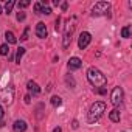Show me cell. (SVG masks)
<instances>
[{
  "mask_svg": "<svg viewBox=\"0 0 132 132\" xmlns=\"http://www.w3.org/2000/svg\"><path fill=\"white\" fill-rule=\"evenodd\" d=\"M87 79L93 87H104L107 84L106 75H103V72H100L96 67H90L87 70Z\"/></svg>",
  "mask_w": 132,
  "mask_h": 132,
  "instance_id": "obj_1",
  "label": "cell"
},
{
  "mask_svg": "<svg viewBox=\"0 0 132 132\" xmlns=\"http://www.w3.org/2000/svg\"><path fill=\"white\" fill-rule=\"evenodd\" d=\"M104 112H106V103H104V101H95V103L90 106V109H89L87 121H89V123L98 121V120L103 117Z\"/></svg>",
  "mask_w": 132,
  "mask_h": 132,
  "instance_id": "obj_2",
  "label": "cell"
},
{
  "mask_svg": "<svg viewBox=\"0 0 132 132\" xmlns=\"http://www.w3.org/2000/svg\"><path fill=\"white\" fill-rule=\"evenodd\" d=\"M110 10V3L107 2H96L92 8V16H103V14H107Z\"/></svg>",
  "mask_w": 132,
  "mask_h": 132,
  "instance_id": "obj_3",
  "label": "cell"
},
{
  "mask_svg": "<svg viewBox=\"0 0 132 132\" xmlns=\"http://www.w3.org/2000/svg\"><path fill=\"white\" fill-rule=\"evenodd\" d=\"M110 103H112L115 107H118V106L123 103V89H121V87H115V89L112 90V95H110Z\"/></svg>",
  "mask_w": 132,
  "mask_h": 132,
  "instance_id": "obj_4",
  "label": "cell"
},
{
  "mask_svg": "<svg viewBox=\"0 0 132 132\" xmlns=\"http://www.w3.org/2000/svg\"><path fill=\"white\" fill-rule=\"evenodd\" d=\"M73 31H75V25L73 23H67V30H65V34H64V42H62V47L67 48L72 42V36H73Z\"/></svg>",
  "mask_w": 132,
  "mask_h": 132,
  "instance_id": "obj_5",
  "label": "cell"
},
{
  "mask_svg": "<svg viewBox=\"0 0 132 132\" xmlns=\"http://www.w3.org/2000/svg\"><path fill=\"white\" fill-rule=\"evenodd\" d=\"M90 40H92V34H90V33H87V31H84V33H81V36H79L78 47H79L81 50H84V48H87V47H89Z\"/></svg>",
  "mask_w": 132,
  "mask_h": 132,
  "instance_id": "obj_6",
  "label": "cell"
},
{
  "mask_svg": "<svg viewBox=\"0 0 132 132\" xmlns=\"http://www.w3.org/2000/svg\"><path fill=\"white\" fill-rule=\"evenodd\" d=\"M13 98H14V89H13V86H8V89L2 90V100H3V103L11 104Z\"/></svg>",
  "mask_w": 132,
  "mask_h": 132,
  "instance_id": "obj_7",
  "label": "cell"
},
{
  "mask_svg": "<svg viewBox=\"0 0 132 132\" xmlns=\"http://www.w3.org/2000/svg\"><path fill=\"white\" fill-rule=\"evenodd\" d=\"M47 34H48V31H47V25H45L44 22H39V23L36 25V36L40 37V39H45Z\"/></svg>",
  "mask_w": 132,
  "mask_h": 132,
  "instance_id": "obj_8",
  "label": "cell"
},
{
  "mask_svg": "<svg viewBox=\"0 0 132 132\" xmlns=\"http://www.w3.org/2000/svg\"><path fill=\"white\" fill-rule=\"evenodd\" d=\"M13 129H14V132H25V130H27V121H23V120H16L14 124H13Z\"/></svg>",
  "mask_w": 132,
  "mask_h": 132,
  "instance_id": "obj_9",
  "label": "cell"
},
{
  "mask_svg": "<svg viewBox=\"0 0 132 132\" xmlns=\"http://www.w3.org/2000/svg\"><path fill=\"white\" fill-rule=\"evenodd\" d=\"M81 65H82V61L79 57H70V61H69V69L70 70H78Z\"/></svg>",
  "mask_w": 132,
  "mask_h": 132,
  "instance_id": "obj_10",
  "label": "cell"
},
{
  "mask_svg": "<svg viewBox=\"0 0 132 132\" xmlns=\"http://www.w3.org/2000/svg\"><path fill=\"white\" fill-rule=\"evenodd\" d=\"M27 87H28V90H30L33 95H39V93H40V87H39L34 81H28V82H27Z\"/></svg>",
  "mask_w": 132,
  "mask_h": 132,
  "instance_id": "obj_11",
  "label": "cell"
},
{
  "mask_svg": "<svg viewBox=\"0 0 132 132\" xmlns=\"http://www.w3.org/2000/svg\"><path fill=\"white\" fill-rule=\"evenodd\" d=\"M109 118H110V121L118 123V121H120V110H118V109H113V110L109 113Z\"/></svg>",
  "mask_w": 132,
  "mask_h": 132,
  "instance_id": "obj_12",
  "label": "cell"
},
{
  "mask_svg": "<svg viewBox=\"0 0 132 132\" xmlns=\"http://www.w3.org/2000/svg\"><path fill=\"white\" fill-rule=\"evenodd\" d=\"M5 39H6V42H8V44H16V42H17L16 36H14L11 31H6V33H5Z\"/></svg>",
  "mask_w": 132,
  "mask_h": 132,
  "instance_id": "obj_13",
  "label": "cell"
},
{
  "mask_svg": "<svg viewBox=\"0 0 132 132\" xmlns=\"http://www.w3.org/2000/svg\"><path fill=\"white\" fill-rule=\"evenodd\" d=\"M23 54H25V48H23V47H19L17 51H16V62H17V64H20V59H22Z\"/></svg>",
  "mask_w": 132,
  "mask_h": 132,
  "instance_id": "obj_14",
  "label": "cell"
},
{
  "mask_svg": "<svg viewBox=\"0 0 132 132\" xmlns=\"http://www.w3.org/2000/svg\"><path fill=\"white\" fill-rule=\"evenodd\" d=\"M14 5H16V2H14V0H10V2H8V3L5 5V11H6V13L10 14V13L13 11V8H14Z\"/></svg>",
  "mask_w": 132,
  "mask_h": 132,
  "instance_id": "obj_15",
  "label": "cell"
},
{
  "mask_svg": "<svg viewBox=\"0 0 132 132\" xmlns=\"http://www.w3.org/2000/svg\"><path fill=\"white\" fill-rule=\"evenodd\" d=\"M51 104H53L54 107H59V106L62 104V100H61V96H53V98H51Z\"/></svg>",
  "mask_w": 132,
  "mask_h": 132,
  "instance_id": "obj_16",
  "label": "cell"
},
{
  "mask_svg": "<svg viewBox=\"0 0 132 132\" xmlns=\"http://www.w3.org/2000/svg\"><path fill=\"white\" fill-rule=\"evenodd\" d=\"M8 53H10V47H8V44H3L2 47H0V54L8 56Z\"/></svg>",
  "mask_w": 132,
  "mask_h": 132,
  "instance_id": "obj_17",
  "label": "cell"
},
{
  "mask_svg": "<svg viewBox=\"0 0 132 132\" xmlns=\"http://www.w3.org/2000/svg\"><path fill=\"white\" fill-rule=\"evenodd\" d=\"M121 36H123V37H129V36H130V27H129V25L121 30Z\"/></svg>",
  "mask_w": 132,
  "mask_h": 132,
  "instance_id": "obj_18",
  "label": "cell"
},
{
  "mask_svg": "<svg viewBox=\"0 0 132 132\" xmlns=\"http://www.w3.org/2000/svg\"><path fill=\"white\" fill-rule=\"evenodd\" d=\"M65 82H67V84H69V86H70L72 89L75 87V79H73V78H72L70 75H67V76H65Z\"/></svg>",
  "mask_w": 132,
  "mask_h": 132,
  "instance_id": "obj_19",
  "label": "cell"
},
{
  "mask_svg": "<svg viewBox=\"0 0 132 132\" xmlns=\"http://www.w3.org/2000/svg\"><path fill=\"white\" fill-rule=\"evenodd\" d=\"M42 8H44V6H42V3H40V2H37V3H34V11H36L37 14H40V11H42Z\"/></svg>",
  "mask_w": 132,
  "mask_h": 132,
  "instance_id": "obj_20",
  "label": "cell"
},
{
  "mask_svg": "<svg viewBox=\"0 0 132 132\" xmlns=\"http://www.w3.org/2000/svg\"><path fill=\"white\" fill-rule=\"evenodd\" d=\"M28 33H30V27L25 28V31H23V34H22V37H20V40H28Z\"/></svg>",
  "mask_w": 132,
  "mask_h": 132,
  "instance_id": "obj_21",
  "label": "cell"
},
{
  "mask_svg": "<svg viewBox=\"0 0 132 132\" xmlns=\"http://www.w3.org/2000/svg\"><path fill=\"white\" fill-rule=\"evenodd\" d=\"M28 5H30V2H28V0H25V2H19V3H17L19 10H23V8H27Z\"/></svg>",
  "mask_w": 132,
  "mask_h": 132,
  "instance_id": "obj_22",
  "label": "cell"
},
{
  "mask_svg": "<svg viewBox=\"0 0 132 132\" xmlns=\"http://www.w3.org/2000/svg\"><path fill=\"white\" fill-rule=\"evenodd\" d=\"M50 13H51V10H50L48 6H44V8H42V11H40V14H47V16H48Z\"/></svg>",
  "mask_w": 132,
  "mask_h": 132,
  "instance_id": "obj_23",
  "label": "cell"
},
{
  "mask_svg": "<svg viewBox=\"0 0 132 132\" xmlns=\"http://www.w3.org/2000/svg\"><path fill=\"white\" fill-rule=\"evenodd\" d=\"M17 20H19V22L25 20V13H22V11H20V13H17Z\"/></svg>",
  "mask_w": 132,
  "mask_h": 132,
  "instance_id": "obj_24",
  "label": "cell"
},
{
  "mask_svg": "<svg viewBox=\"0 0 132 132\" xmlns=\"http://www.w3.org/2000/svg\"><path fill=\"white\" fill-rule=\"evenodd\" d=\"M54 28H56V31H59V30H61V17H57V19H56V27H54Z\"/></svg>",
  "mask_w": 132,
  "mask_h": 132,
  "instance_id": "obj_25",
  "label": "cell"
},
{
  "mask_svg": "<svg viewBox=\"0 0 132 132\" xmlns=\"http://www.w3.org/2000/svg\"><path fill=\"white\" fill-rule=\"evenodd\" d=\"M72 127H73V129H78V127H79V123H78L76 120H73V121H72Z\"/></svg>",
  "mask_w": 132,
  "mask_h": 132,
  "instance_id": "obj_26",
  "label": "cell"
},
{
  "mask_svg": "<svg viewBox=\"0 0 132 132\" xmlns=\"http://www.w3.org/2000/svg\"><path fill=\"white\" fill-rule=\"evenodd\" d=\"M23 100H25V103H27V104H30V103H31V96H30V95H27Z\"/></svg>",
  "mask_w": 132,
  "mask_h": 132,
  "instance_id": "obj_27",
  "label": "cell"
},
{
  "mask_svg": "<svg viewBox=\"0 0 132 132\" xmlns=\"http://www.w3.org/2000/svg\"><path fill=\"white\" fill-rule=\"evenodd\" d=\"M3 115H5V110H3V107H2V106H0V120L3 118Z\"/></svg>",
  "mask_w": 132,
  "mask_h": 132,
  "instance_id": "obj_28",
  "label": "cell"
},
{
  "mask_svg": "<svg viewBox=\"0 0 132 132\" xmlns=\"http://www.w3.org/2000/svg\"><path fill=\"white\" fill-rule=\"evenodd\" d=\"M67 6H69V3H67V2H64V3L61 5V8H62L64 11H65V10H67Z\"/></svg>",
  "mask_w": 132,
  "mask_h": 132,
  "instance_id": "obj_29",
  "label": "cell"
},
{
  "mask_svg": "<svg viewBox=\"0 0 132 132\" xmlns=\"http://www.w3.org/2000/svg\"><path fill=\"white\" fill-rule=\"evenodd\" d=\"M53 132H62V129L57 126V127H54V129H53Z\"/></svg>",
  "mask_w": 132,
  "mask_h": 132,
  "instance_id": "obj_30",
  "label": "cell"
},
{
  "mask_svg": "<svg viewBox=\"0 0 132 132\" xmlns=\"http://www.w3.org/2000/svg\"><path fill=\"white\" fill-rule=\"evenodd\" d=\"M0 14H2V6H0Z\"/></svg>",
  "mask_w": 132,
  "mask_h": 132,
  "instance_id": "obj_31",
  "label": "cell"
}]
</instances>
